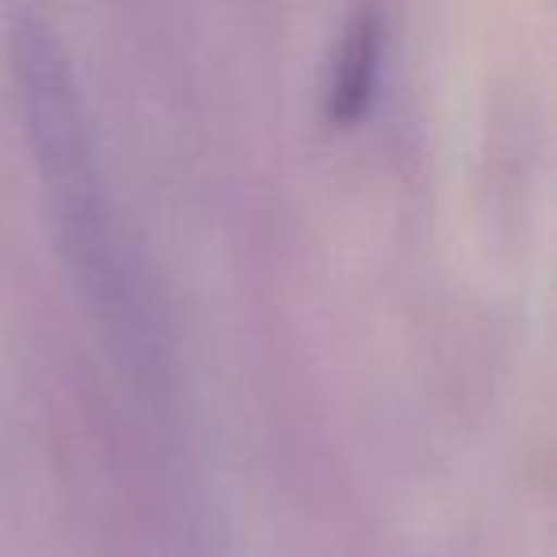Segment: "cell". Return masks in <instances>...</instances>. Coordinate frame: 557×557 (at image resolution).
<instances>
[{
  "label": "cell",
  "instance_id": "obj_1",
  "mask_svg": "<svg viewBox=\"0 0 557 557\" xmlns=\"http://www.w3.org/2000/svg\"><path fill=\"white\" fill-rule=\"evenodd\" d=\"M12 54H16L27 131H32L35 157H39L42 180L54 199L73 263L92 287V295L115 318H131L134 306L126 290L123 248H119L108 187H103V172L96 161L88 111L77 92L65 47L42 20L24 16L12 35Z\"/></svg>",
  "mask_w": 557,
  "mask_h": 557
},
{
  "label": "cell",
  "instance_id": "obj_2",
  "mask_svg": "<svg viewBox=\"0 0 557 557\" xmlns=\"http://www.w3.org/2000/svg\"><path fill=\"white\" fill-rule=\"evenodd\" d=\"M382 16L379 12H356L344 24L341 39L333 50V65H329V115L336 123H351L371 100L374 73H379L382 58Z\"/></svg>",
  "mask_w": 557,
  "mask_h": 557
}]
</instances>
